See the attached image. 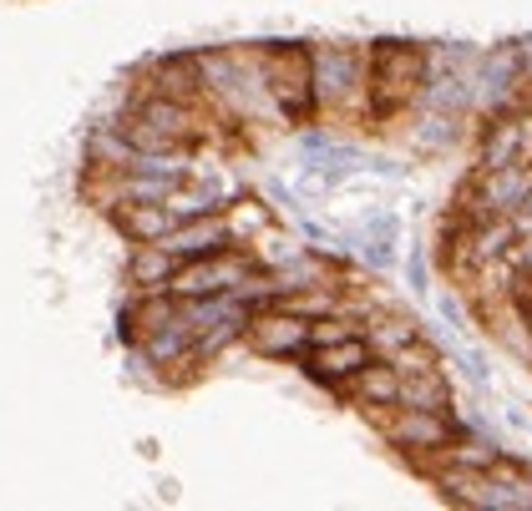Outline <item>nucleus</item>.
Returning <instances> with one entry per match:
<instances>
[{"instance_id":"20e7f679","label":"nucleus","mask_w":532,"mask_h":511,"mask_svg":"<svg viewBox=\"0 0 532 511\" xmlns=\"http://www.w3.org/2000/svg\"><path fill=\"white\" fill-rule=\"evenodd\" d=\"M259 253H249L244 243H228L218 253H208V259H188L173 269L168 279V294L173 299H213V294H234L244 289L254 274H259Z\"/></svg>"},{"instance_id":"4468645a","label":"nucleus","mask_w":532,"mask_h":511,"mask_svg":"<svg viewBox=\"0 0 532 511\" xmlns=\"http://www.w3.org/2000/svg\"><path fill=\"white\" fill-rule=\"evenodd\" d=\"M365 264L375 274H391L401 264V218L396 213H375L365 228Z\"/></svg>"},{"instance_id":"dca6fc26","label":"nucleus","mask_w":532,"mask_h":511,"mask_svg":"<svg viewBox=\"0 0 532 511\" xmlns=\"http://www.w3.org/2000/svg\"><path fill=\"white\" fill-rule=\"evenodd\" d=\"M456 390L446 380V370H421V375H401V405H416V410H451Z\"/></svg>"},{"instance_id":"f3484780","label":"nucleus","mask_w":532,"mask_h":511,"mask_svg":"<svg viewBox=\"0 0 532 511\" xmlns=\"http://www.w3.org/2000/svg\"><path fill=\"white\" fill-rule=\"evenodd\" d=\"M223 223H228V233H234V243H244L249 233H264L269 228V208L259 198H228Z\"/></svg>"},{"instance_id":"7ed1b4c3","label":"nucleus","mask_w":532,"mask_h":511,"mask_svg":"<svg viewBox=\"0 0 532 511\" xmlns=\"http://www.w3.org/2000/svg\"><path fill=\"white\" fill-rule=\"evenodd\" d=\"M259 81H264V92L269 102L279 107L284 122L294 127H310L320 102H315V56L304 51V46H269L259 56Z\"/></svg>"},{"instance_id":"423d86ee","label":"nucleus","mask_w":532,"mask_h":511,"mask_svg":"<svg viewBox=\"0 0 532 511\" xmlns=\"http://www.w3.org/2000/svg\"><path fill=\"white\" fill-rule=\"evenodd\" d=\"M315 56V102L320 107H365V56L350 46H325Z\"/></svg>"},{"instance_id":"f257e3e1","label":"nucleus","mask_w":532,"mask_h":511,"mask_svg":"<svg viewBox=\"0 0 532 511\" xmlns=\"http://www.w3.org/2000/svg\"><path fill=\"white\" fill-rule=\"evenodd\" d=\"M426 87V51L406 41H380L365 56V122L401 117Z\"/></svg>"},{"instance_id":"ddd939ff","label":"nucleus","mask_w":532,"mask_h":511,"mask_svg":"<svg viewBox=\"0 0 532 511\" xmlns=\"http://www.w3.org/2000/svg\"><path fill=\"white\" fill-rule=\"evenodd\" d=\"M173 314H178V299H173L168 289H152V294H142V299H137V304L122 314V324H127V329H122V334H127V345H142V339H147L152 329H163Z\"/></svg>"},{"instance_id":"4be33fe9","label":"nucleus","mask_w":532,"mask_h":511,"mask_svg":"<svg viewBox=\"0 0 532 511\" xmlns=\"http://www.w3.org/2000/svg\"><path fill=\"white\" fill-rule=\"evenodd\" d=\"M507 259H512L522 274H532V233H522V238L512 243V253H507Z\"/></svg>"},{"instance_id":"f03ea898","label":"nucleus","mask_w":532,"mask_h":511,"mask_svg":"<svg viewBox=\"0 0 532 511\" xmlns=\"http://www.w3.org/2000/svg\"><path fill=\"white\" fill-rule=\"evenodd\" d=\"M370 420H380V436H386V446L391 451H401L416 471L426 466V461H436L456 436H467V425L456 420L451 410H416V405H391V410H380V415H370Z\"/></svg>"},{"instance_id":"a211bd4d","label":"nucleus","mask_w":532,"mask_h":511,"mask_svg":"<svg viewBox=\"0 0 532 511\" xmlns=\"http://www.w3.org/2000/svg\"><path fill=\"white\" fill-rule=\"evenodd\" d=\"M391 365H396V375H421V370H436L441 355H436V345H431L426 334H416L411 345H401V350L391 355Z\"/></svg>"},{"instance_id":"f8f14e48","label":"nucleus","mask_w":532,"mask_h":511,"mask_svg":"<svg viewBox=\"0 0 532 511\" xmlns=\"http://www.w3.org/2000/svg\"><path fill=\"white\" fill-rule=\"evenodd\" d=\"M173 269H178V259H173L163 243H137L132 248V264H127V279H132L137 294H152V289H168Z\"/></svg>"},{"instance_id":"39448f33","label":"nucleus","mask_w":532,"mask_h":511,"mask_svg":"<svg viewBox=\"0 0 532 511\" xmlns=\"http://www.w3.org/2000/svg\"><path fill=\"white\" fill-rule=\"evenodd\" d=\"M244 339L264 360H299L304 350H310V319L294 314V309H279V304H264V309L249 314Z\"/></svg>"},{"instance_id":"0eeeda50","label":"nucleus","mask_w":532,"mask_h":511,"mask_svg":"<svg viewBox=\"0 0 532 511\" xmlns=\"http://www.w3.org/2000/svg\"><path fill=\"white\" fill-rule=\"evenodd\" d=\"M375 360V350L365 345V334H350V339H340V345H325V350H304L299 355V365H304V375H310L315 385H325V390H345V380L360 370V365H370Z\"/></svg>"},{"instance_id":"5701e85b","label":"nucleus","mask_w":532,"mask_h":511,"mask_svg":"<svg viewBox=\"0 0 532 511\" xmlns=\"http://www.w3.org/2000/svg\"><path fill=\"white\" fill-rule=\"evenodd\" d=\"M512 223H517V238H522V233H532V193L512 208Z\"/></svg>"},{"instance_id":"aec40b11","label":"nucleus","mask_w":532,"mask_h":511,"mask_svg":"<svg viewBox=\"0 0 532 511\" xmlns=\"http://www.w3.org/2000/svg\"><path fill=\"white\" fill-rule=\"evenodd\" d=\"M406 279H411V289H416V294H431V264H426V253H421V248H411V259H406Z\"/></svg>"},{"instance_id":"6ab92c4d","label":"nucleus","mask_w":532,"mask_h":511,"mask_svg":"<svg viewBox=\"0 0 532 511\" xmlns=\"http://www.w3.org/2000/svg\"><path fill=\"white\" fill-rule=\"evenodd\" d=\"M451 360H456V370H462L477 390H487L492 385V375H487V360H482V350H472V345H462V350H451Z\"/></svg>"},{"instance_id":"412c9836","label":"nucleus","mask_w":532,"mask_h":511,"mask_svg":"<svg viewBox=\"0 0 532 511\" xmlns=\"http://www.w3.org/2000/svg\"><path fill=\"white\" fill-rule=\"evenodd\" d=\"M436 309H441V319H446L451 329H462V334H467V309H462V299H456V294H441Z\"/></svg>"},{"instance_id":"9b49d317","label":"nucleus","mask_w":532,"mask_h":511,"mask_svg":"<svg viewBox=\"0 0 532 511\" xmlns=\"http://www.w3.org/2000/svg\"><path fill=\"white\" fill-rule=\"evenodd\" d=\"M147 92L178 97V102H198L203 97V66H198V56H158V61L147 66Z\"/></svg>"},{"instance_id":"9d476101","label":"nucleus","mask_w":532,"mask_h":511,"mask_svg":"<svg viewBox=\"0 0 532 511\" xmlns=\"http://www.w3.org/2000/svg\"><path fill=\"white\" fill-rule=\"evenodd\" d=\"M228 243H234V233H228L223 213L188 218V223H173V233L163 238V248L173 253L178 264H188V259H208V253H218V248H228Z\"/></svg>"},{"instance_id":"2eb2a0df","label":"nucleus","mask_w":532,"mask_h":511,"mask_svg":"<svg viewBox=\"0 0 532 511\" xmlns=\"http://www.w3.org/2000/svg\"><path fill=\"white\" fill-rule=\"evenodd\" d=\"M416 334H421V324L406 319V314H380V309H375V314L365 319V345H370L380 360H391L401 345H411Z\"/></svg>"},{"instance_id":"1a4fd4ad","label":"nucleus","mask_w":532,"mask_h":511,"mask_svg":"<svg viewBox=\"0 0 532 511\" xmlns=\"http://www.w3.org/2000/svg\"><path fill=\"white\" fill-rule=\"evenodd\" d=\"M107 218H112V228H117L127 243H163V238L173 233V223H178V218L168 213V203H147V198L112 203Z\"/></svg>"},{"instance_id":"6e6552de","label":"nucleus","mask_w":532,"mask_h":511,"mask_svg":"<svg viewBox=\"0 0 532 511\" xmlns=\"http://www.w3.org/2000/svg\"><path fill=\"white\" fill-rule=\"evenodd\" d=\"M340 400H350V405H355V410H365V415H380V410L401 405V375H396V365L375 355L370 365H360V370L345 380Z\"/></svg>"}]
</instances>
